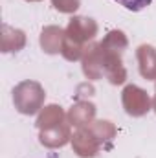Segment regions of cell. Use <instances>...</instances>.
<instances>
[{"instance_id": "cell-1", "label": "cell", "mask_w": 156, "mask_h": 158, "mask_svg": "<svg viewBox=\"0 0 156 158\" xmlns=\"http://www.w3.org/2000/svg\"><path fill=\"white\" fill-rule=\"evenodd\" d=\"M119 6H123L125 9H129V11H142V9H145L153 0H116Z\"/></svg>"}]
</instances>
